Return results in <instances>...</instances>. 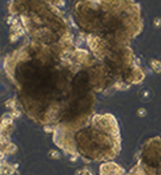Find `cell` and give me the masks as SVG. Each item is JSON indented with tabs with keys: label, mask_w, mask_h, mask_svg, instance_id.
I'll return each instance as SVG.
<instances>
[{
	"label": "cell",
	"mask_w": 161,
	"mask_h": 175,
	"mask_svg": "<svg viewBox=\"0 0 161 175\" xmlns=\"http://www.w3.org/2000/svg\"><path fill=\"white\" fill-rule=\"evenodd\" d=\"M1 122H2V124H10L12 122V117L10 115H4L1 119Z\"/></svg>",
	"instance_id": "6da1fadb"
}]
</instances>
